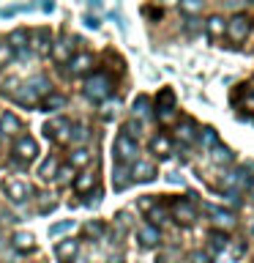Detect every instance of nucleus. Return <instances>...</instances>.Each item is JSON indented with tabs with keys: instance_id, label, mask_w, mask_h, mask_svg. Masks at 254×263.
I'll use <instances>...</instances> for the list:
<instances>
[{
	"instance_id": "obj_23",
	"label": "nucleus",
	"mask_w": 254,
	"mask_h": 263,
	"mask_svg": "<svg viewBox=\"0 0 254 263\" xmlns=\"http://www.w3.org/2000/svg\"><path fill=\"white\" fill-rule=\"evenodd\" d=\"M55 173H57V159L55 156H49V159L41 164V170H38V176L44 178V181H49V178H55Z\"/></svg>"
},
{
	"instance_id": "obj_32",
	"label": "nucleus",
	"mask_w": 254,
	"mask_h": 263,
	"mask_svg": "<svg viewBox=\"0 0 254 263\" xmlns=\"http://www.w3.org/2000/svg\"><path fill=\"white\" fill-rule=\"evenodd\" d=\"M14 61V49H11V44L8 41H0V66H8Z\"/></svg>"
},
{
	"instance_id": "obj_9",
	"label": "nucleus",
	"mask_w": 254,
	"mask_h": 263,
	"mask_svg": "<svg viewBox=\"0 0 254 263\" xmlns=\"http://www.w3.org/2000/svg\"><path fill=\"white\" fill-rule=\"evenodd\" d=\"M208 209V214L213 217V225L216 228H221V230H232L235 228V217L229 211H224V209H213V205H205Z\"/></svg>"
},
{
	"instance_id": "obj_39",
	"label": "nucleus",
	"mask_w": 254,
	"mask_h": 263,
	"mask_svg": "<svg viewBox=\"0 0 254 263\" xmlns=\"http://www.w3.org/2000/svg\"><path fill=\"white\" fill-rule=\"evenodd\" d=\"M52 209H55V200H49V195H41L38 211H41V214H47V211H52Z\"/></svg>"
},
{
	"instance_id": "obj_35",
	"label": "nucleus",
	"mask_w": 254,
	"mask_h": 263,
	"mask_svg": "<svg viewBox=\"0 0 254 263\" xmlns=\"http://www.w3.org/2000/svg\"><path fill=\"white\" fill-rule=\"evenodd\" d=\"M159 110V121L161 123H172L175 121V107H156Z\"/></svg>"
},
{
	"instance_id": "obj_8",
	"label": "nucleus",
	"mask_w": 254,
	"mask_h": 263,
	"mask_svg": "<svg viewBox=\"0 0 254 263\" xmlns=\"http://www.w3.org/2000/svg\"><path fill=\"white\" fill-rule=\"evenodd\" d=\"M172 214H175V219L180 225H192L197 219V205H194V200H188V197H180V200L172 203Z\"/></svg>"
},
{
	"instance_id": "obj_36",
	"label": "nucleus",
	"mask_w": 254,
	"mask_h": 263,
	"mask_svg": "<svg viewBox=\"0 0 254 263\" xmlns=\"http://www.w3.org/2000/svg\"><path fill=\"white\" fill-rule=\"evenodd\" d=\"M74 228V222L71 219H66V222H57V225H52L49 228V236H60V233H66V230H71Z\"/></svg>"
},
{
	"instance_id": "obj_28",
	"label": "nucleus",
	"mask_w": 254,
	"mask_h": 263,
	"mask_svg": "<svg viewBox=\"0 0 254 263\" xmlns=\"http://www.w3.org/2000/svg\"><path fill=\"white\" fill-rule=\"evenodd\" d=\"M88 162H90V151H85V148H77L71 154V167H85Z\"/></svg>"
},
{
	"instance_id": "obj_44",
	"label": "nucleus",
	"mask_w": 254,
	"mask_h": 263,
	"mask_svg": "<svg viewBox=\"0 0 254 263\" xmlns=\"http://www.w3.org/2000/svg\"><path fill=\"white\" fill-rule=\"evenodd\" d=\"M151 219H153V222H161V219H164V209H153V211H151Z\"/></svg>"
},
{
	"instance_id": "obj_24",
	"label": "nucleus",
	"mask_w": 254,
	"mask_h": 263,
	"mask_svg": "<svg viewBox=\"0 0 254 263\" xmlns=\"http://www.w3.org/2000/svg\"><path fill=\"white\" fill-rule=\"evenodd\" d=\"M178 3H180V11L188 14V16H194V14L202 11V0H178Z\"/></svg>"
},
{
	"instance_id": "obj_30",
	"label": "nucleus",
	"mask_w": 254,
	"mask_h": 263,
	"mask_svg": "<svg viewBox=\"0 0 254 263\" xmlns=\"http://www.w3.org/2000/svg\"><path fill=\"white\" fill-rule=\"evenodd\" d=\"M63 104H66V96H60V93H47V99H44V110H60Z\"/></svg>"
},
{
	"instance_id": "obj_38",
	"label": "nucleus",
	"mask_w": 254,
	"mask_h": 263,
	"mask_svg": "<svg viewBox=\"0 0 254 263\" xmlns=\"http://www.w3.org/2000/svg\"><path fill=\"white\" fill-rule=\"evenodd\" d=\"M71 176H74V167H60V170L55 173V181H57V184H66Z\"/></svg>"
},
{
	"instance_id": "obj_49",
	"label": "nucleus",
	"mask_w": 254,
	"mask_h": 263,
	"mask_svg": "<svg viewBox=\"0 0 254 263\" xmlns=\"http://www.w3.org/2000/svg\"><path fill=\"white\" fill-rule=\"evenodd\" d=\"M110 263H123V260H120V258H112V260H110Z\"/></svg>"
},
{
	"instance_id": "obj_10",
	"label": "nucleus",
	"mask_w": 254,
	"mask_h": 263,
	"mask_svg": "<svg viewBox=\"0 0 254 263\" xmlns=\"http://www.w3.org/2000/svg\"><path fill=\"white\" fill-rule=\"evenodd\" d=\"M90 66H93V58H90L88 52H82V55H77V58H69V71H71V77H79V74L90 71Z\"/></svg>"
},
{
	"instance_id": "obj_1",
	"label": "nucleus",
	"mask_w": 254,
	"mask_h": 263,
	"mask_svg": "<svg viewBox=\"0 0 254 263\" xmlns=\"http://www.w3.org/2000/svg\"><path fill=\"white\" fill-rule=\"evenodd\" d=\"M110 93H112V80H110V74L98 71V74H93V77L85 82V96L93 99V102H104Z\"/></svg>"
},
{
	"instance_id": "obj_4",
	"label": "nucleus",
	"mask_w": 254,
	"mask_h": 263,
	"mask_svg": "<svg viewBox=\"0 0 254 263\" xmlns=\"http://www.w3.org/2000/svg\"><path fill=\"white\" fill-rule=\"evenodd\" d=\"M36 154H38V143H36L33 137H28V135H22V137L14 143V159L19 162V164L33 162V159H36Z\"/></svg>"
},
{
	"instance_id": "obj_7",
	"label": "nucleus",
	"mask_w": 254,
	"mask_h": 263,
	"mask_svg": "<svg viewBox=\"0 0 254 263\" xmlns=\"http://www.w3.org/2000/svg\"><path fill=\"white\" fill-rule=\"evenodd\" d=\"M44 135L55 143H69V135H71V123L66 118H52L44 126Z\"/></svg>"
},
{
	"instance_id": "obj_16",
	"label": "nucleus",
	"mask_w": 254,
	"mask_h": 263,
	"mask_svg": "<svg viewBox=\"0 0 254 263\" xmlns=\"http://www.w3.org/2000/svg\"><path fill=\"white\" fill-rule=\"evenodd\" d=\"M16 132H22V121L14 112H6L0 118V135H16Z\"/></svg>"
},
{
	"instance_id": "obj_43",
	"label": "nucleus",
	"mask_w": 254,
	"mask_h": 263,
	"mask_svg": "<svg viewBox=\"0 0 254 263\" xmlns=\"http://www.w3.org/2000/svg\"><path fill=\"white\" fill-rule=\"evenodd\" d=\"M246 3H249V0H224L227 8H243Z\"/></svg>"
},
{
	"instance_id": "obj_26",
	"label": "nucleus",
	"mask_w": 254,
	"mask_h": 263,
	"mask_svg": "<svg viewBox=\"0 0 254 263\" xmlns=\"http://www.w3.org/2000/svg\"><path fill=\"white\" fill-rule=\"evenodd\" d=\"M14 247H16L19 252L33 250V236H30V233H16V236H14Z\"/></svg>"
},
{
	"instance_id": "obj_34",
	"label": "nucleus",
	"mask_w": 254,
	"mask_h": 263,
	"mask_svg": "<svg viewBox=\"0 0 254 263\" xmlns=\"http://www.w3.org/2000/svg\"><path fill=\"white\" fill-rule=\"evenodd\" d=\"M82 140H88V129L82 126H71V135H69V143H82Z\"/></svg>"
},
{
	"instance_id": "obj_40",
	"label": "nucleus",
	"mask_w": 254,
	"mask_h": 263,
	"mask_svg": "<svg viewBox=\"0 0 254 263\" xmlns=\"http://www.w3.org/2000/svg\"><path fill=\"white\" fill-rule=\"evenodd\" d=\"M123 135H129V137H131V135H139V123H137V121H129V123H126V132H123Z\"/></svg>"
},
{
	"instance_id": "obj_6",
	"label": "nucleus",
	"mask_w": 254,
	"mask_h": 263,
	"mask_svg": "<svg viewBox=\"0 0 254 263\" xmlns=\"http://www.w3.org/2000/svg\"><path fill=\"white\" fill-rule=\"evenodd\" d=\"M249 30H251V20L246 14H235L232 20L227 22V36L235 41V44H241V41L249 36Z\"/></svg>"
},
{
	"instance_id": "obj_20",
	"label": "nucleus",
	"mask_w": 254,
	"mask_h": 263,
	"mask_svg": "<svg viewBox=\"0 0 254 263\" xmlns=\"http://www.w3.org/2000/svg\"><path fill=\"white\" fill-rule=\"evenodd\" d=\"M151 148L159 156H170V151H172V145H170V137L167 135H156L153 137V143H151Z\"/></svg>"
},
{
	"instance_id": "obj_22",
	"label": "nucleus",
	"mask_w": 254,
	"mask_h": 263,
	"mask_svg": "<svg viewBox=\"0 0 254 263\" xmlns=\"http://www.w3.org/2000/svg\"><path fill=\"white\" fill-rule=\"evenodd\" d=\"M156 107H175V90H172V88H161L159 99H156Z\"/></svg>"
},
{
	"instance_id": "obj_46",
	"label": "nucleus",
	"mask_w": 254,
	"mask_h": 263,
	"mask_svg": "<svg viewBox=\"0 0 254 263\" xmlns=\"http://www.w3.org/2000/svg\"><path fill=\"white\" fill-rule=\"evenodd\" d=\"M243 107H246V110H251V112H254V93H249V96H246Z\"/></svg>"
},
{
	"instance_id": "obj_50",
	"label": "nucleus",
	"mask_w": 254,
	"mask_h": 263,
	"mask_svg": "<svg viewBox=\"0 0 254 263\" xmlns=\"http://www.w3.org/2000/svg\"><path fill=\"white\" fill-rule=\"evenodd\" d=\"M164 3H178V0H164Z\"/></svg>"
},
{
	"instance_id": "obj_48",
	"label": "nucleus",
	"mask_w": 254,
	"mask_h": 263,
	"mask_svg": "<svg viewBox=\"0 0 254 263\" xmlns=\"http://www.w3.org/2000/svg\"><path fill=\"white\" fill-rule=\"evenodd\" d=\"M246 189H249V192L254 195V181H249V184H246Z\"/></svg>"
},
{
	"instance_id": "obj_37",
	"label": "nucleus",
	"mask_w": 254,
	"mask_h": 263,
	"mask_svg": "<svg viewBox=\"0 0 254 263\" xmlns=\"http://www.w3.org/2000/svg\"><path fill=\"white\" fill-rule=\"evenodd\" d=\"M85 233H88V236H93V238H101L104 225H101V222H88V225H85Z\"/></svg>"
},
{
	"instance_id": "obj_29",
	"label": "nucleus",
	"mask_w": 254,
	"mask_h": 263,
	"mask_svg": "<svg viewBox=\"0 0 254 263\" xmlns=\"http://www.w3.org/2000/svg\"><path fill=\"white\" fill-rule=\"evenodd\" d=\"M147 112H151V99H147V96H137V102H134V115H137V118H145Z\"/></svg>"
},
{
	"instance_id": "obj_13",
	"label": "nucleus",
	"mask_w": 254,
	"mask_h": 263,
	"mask_svg": "<svg viewBox=\"0 0 254 263\" xmlns=\"http://www.w3.org/2000/svg\"><path fill=\"white\" fill-rule=\"evenodd\" d=\"M156 178V167L151 162H137L131 167V181H153Z\"/></svg>"
},
{
	"instance_id": "obj_33",
	"label": "nucleus",
	"mask_w": 254,
	"mask_h": 263,
	"mask_svg": "<svg viewBox=\"0 0 254 263\" xmlns=\"http://www.w3.org/2000/svg\"><path fill=\"white\" fill-rule=\"evenodd\" d=\"M200 140H202V145H205V148H216V145H219V135H216L213 129H202Z\"/></svg>"
},
{
	"instance_id": "obj_5",
	"label": "nucleus",
	"mask_w": 254,
	"mask_h": 263,
	"mask_svg": "<svg viewBox=\"0 0 254 263\" xmlns=\"http://www.w3.org/2000/svg\"><path fill=\"white\" fill-rule=\"evenodd\" d=\"M3 195H6L11 203H25V200L33 195V186L25 184V181L8 178V181H3Z\"/></svg>"
},
{
	"instance_id": "obj_25",
	"label": "nucleus",
	"mask_w": 254,
	"mask_h": 263,
	"mask_svg": "<svg viewBox=\"0 0 254 263\" xmlns=\"http://www.w3.org/2000/svg\"><path fill=\"white\" fill-rule=\"evenodd\" d=\"M208 247H210V252H221L227 247V236L221 233V230H216V233H210V238H208Z\"/></svg>"
},
{
	"instance_id": "obj_42",
	"label": "nucleus",
	"mask_w": 254,
	"mask_h": 263,
	"mask_svg": "<svg viewBox=\"0 0 254 263\" xmlns=\"http://www.w3.org/2000/svg\"><path fill=\"white\" fill-rule=\"evenodd\" d=\"M22 8H28V6H11V8H0V16H11L16 11H22Z\"/></svg>"
},
{
	"instance_id": "obj_11",
	"label": "nucleus",
	"mask_w": 254,
	"mask_h": 263,
	"mask_svg": "<svg viewBox=\"0 0 254 263\" xmlns=\"http://www.w3.org/2000/svg\"><path fill=\"white\" fill-rule=\"evenodd\" d=\"M77 252H79V241H74V238H66V241H60L55 247V255L63 263H69L71 258H77Z\"/></svg>"
},
{
	"instance_id": "obj_31",
	"label": "nucleus",
	"mask_w": 254,
	"mask_h": 263,
	"mask_svg": "<svg viewBox=\"0 0 254 263\" xmlns=\"http://www.w3.org/2000/svg\"><path fill=\"white\" fill-rule=\"evenodd\" d=\"M210 151H213V162H216V164H227V162H232V154H229V148L216 145V148H210Z\"/></svg>"
},
{
	"instance_id": "obj_47",
	"label": "nucleus",
	"mask_w": 254,
	"mask_h": 263,
	"mask_svg": "<svg viewBox=\"0 0 254 263\" xmlns=\"http://www.w3.org/2000/svg\"><path fill=\"white\" fill-rule=\"evenodd\" d=\"M41 8H44V11H52L55 3H52V0H44V3H41Z\"/></svg>"
},
{
	"instance_id": "obj_41",
	"label": "nucleus",
	"mask_w": 254,
	"mask_h": 263,
	"mask_svg": "<svg viewBox=\"0 0 254 263\" xmlns=\"http://www.w3.org/2000/svg\"><path fill=\"white\" fill-rule=\"evenodd\" d=\"M115 219H118V225H120V228H129V225H131V219H129V211H120Z\"/></svg>"
},
{
	"instance_id": "obj_2",
	"label": "nucleus",
	"mask_w": 254,
	"mask_h": 263,
	"mask_svg": "<svg viewBox=\"0 0 254 263\" xmlns=\"http://www.w3.org/2000/svg\"><path fill=\"white\" fill-rule=\"evenodd\" d=\"M44 93H49V82L44 77H36L22 88V93L16 96V102L25 104V107H33V104H38V96H44Z\"/></svg>"
},
{
	"instance_id": "obj_3",
	"label": "nucleus",
	"mask_w": 254,
	"mask_h": 263,
	"mask_svg": "<svg viewBox=\"0 0 254 263\" xmlns=\"http://www.w3.org/2000/svg\"><path fill=\"white\" fill-rule=\"evenodd\" d=\"M137 154H139V148H137V143L129 135H118V137H115V159H118V164L137 162Z\"/></svg>"
},
{
	"instance_id": "obj_45",
	"label": "nucleus",
	"mask_w": 254,
	"mask_h": 263,
	"mask_svg": "<svg viewBox=\"0 0 254 263\" xmlns=\"http://www.w3.org/2000/svg\"><path fill=\"white\" fill-rule=\"evenodd\" d=\"M192 260H194V263H210V260H208V255H202V252L192 255Z\"/></svg>"
},
{
	"instance_id": "obj_15",
	"label": "nucleus",
	"mask_w": 254,
	"mask_h": 263,
	"mask_svg": "<svg viewBox=\"0 0 254 263\" xmlns=\"http://www.w3.org/2000/svg\"><path fill=\"white\" fill-rule=\"evenodd\" d=\"M33 47H36V52H41V55L49 52V47H52V36H49L47 28H38L36 33H33Z\"/></svg>"
},
{
	"instance_id": "obj_21",
	"label": "nucleus",
	"mask_w": 254,
	"mask_h": 263,
	"mask_svg": "<svg viewBox=\"0 0 254 263\" xmlns=\"http://www.w3.org/2000/svg\"><path fill=\"white\" fill-rule=\"evenodd\" d=\"M194 132H197L194 123H192V121H183V123L178 126V140H183V143H194V140H197Z\"/></svg>"
},
{
	"instance_id": "obj_17",
	"label": "nucleus",
	"mask_w": 254,
	"mask_h": 263,
	"mask_svg": "<svg viewBox=\"0 0 254 263\" xmlns=\"http://www.w3.org/2000/svg\"><path fill=\"white\" fill-rule=\"evenodd\" d=\"M129 184H131V170L126 164H118V167H115V176H112V186L120 192V189H126Z\"/></svg>"
},
{
	"instance_id": "obj_51",
	"label": "nucleus",
	"mask_w": 254,
	"mask_h": 263,
	"mask_svg": "<svg viewBox=\"0 0 254 263\" xmlns=\"http://www.w3.org/2000/svg\"><path fill=\"white\" fill-rule=\"evenodd\" d=\"M0 247H3V236H0Z\"/></svg>"
},
{
	"instance_id": "obj_18",
	"label": "nucleus",
	"mask_w": 254,
	"mask_h": 263,
	"mask_svg": "<svg viewBox=\"0 0 254 263\" xmlns=\"http://www.w3.org/2000/svg\"><path fill=\"white\" fill-rule=\"evenodd\" d=\"M205 30H208V36H210V39H221V36L227 33V22L221 20L219 14H216V16H210V20H208V25H205Z\"/></svg>"
},
{
	"instance_id": "obj_14",
	"label": "nucleus",
	"mask_w": 254,
	"mask_h": 263,
	"mask_svg": "<svg viewBox=\"0 0 254 263\" xmlns=\"http://www.w3.org/2000/svg\"><path fill=\"white\" fill-rule=\"evenodd\" d=\"M159 241H161V233H159L156 225H142L139 228V244L142 247H156Z\"/></svg>"
},
{
	"instance_id": "obj_27",
	"label": "nucleus",
	"mask_w": 254,
	"mask_h": 263,
	"mask_svg": "<svg viewBox=\"0 0 254 263\" xmlns=\"http://www.w3.org/2000/svg\"><path fill=\"white\" fill-rule=\"evenodd\" d=\"M93 181H96V178H93V176H90V173H82V176H79L77 181H74V189H77V192H79V195H85V192H88V189H90V186H93Z\"/></svg>"
},
{
	"instance_id": "obj_12",
	"label": "nucleus",
	"mask_w": 254,
	"mask_h": 263,
	"mask_svg": "<svg viewBox=\"0 0 254 263\" xmlns=\"http://www.w3.org/2000/svg\"><path fill=\"white\" fill-rule=\"evenodd\" d=\"M49 49H52V58H55L57 63H66V61L71 58V41H69V36L57 39V41H55V44L49 47Z\"/></svg>"
},
{
	"instance_id": "obj_19",
	"label": "nucleus",
	"mask_w": 254,
	"mask_h": 263,
	"mask_svg": "<svg viewBox=\"0 0 254 263\" xmlns=\"http://www.w3.org/2000/svg\"><path fill=\"white\" fill-rule=\"evenodd\" d=\"M28 41H30V36H28V30H25V28H16L11 36H8V44H11V49H19V52H25V49H28Z\"/></svg>"
}]
</instances>
